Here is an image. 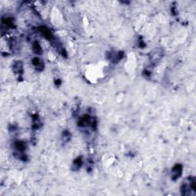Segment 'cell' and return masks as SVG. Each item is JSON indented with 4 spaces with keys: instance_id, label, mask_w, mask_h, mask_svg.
Instances as JSON below:
<instances>
[{
    "instance_id": "6da1fadb",
    "label": "cell",
    "mask_w": 196,
    "mask_h": 196,
    "mask_svg": "<svg viewBox=\"0 0 196 196\" xmlns=\"http://www.w3.org/2000/svg\"><path fill=\"white\" fill-rule=\"evenodd\" d=\"M181 174H182V166H179V165H177V166H175L173 168V171H172L173 178L177 179L178 177L180 176Z\"/></svg>"
}]
</instances>
